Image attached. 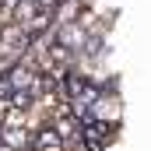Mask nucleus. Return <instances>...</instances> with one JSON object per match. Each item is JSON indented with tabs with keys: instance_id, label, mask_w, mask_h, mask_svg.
<instances>
[{
	"instance_id": "obj_8",
	"label": "nucleus",
	"mask_w": 151,
	"mask_h": 151,
	"mask_svg": "<svg viewBox=\"0 0 151 151\" xmlns=\"http://www.w3.org/2000/svg\"><path fill=\"white\" fill-rule=\"evenodd\" d=\"M7 106H11V102H7V95H4V91H0V113H4V109H7Z\"/></svg>"
},
{
	"instance_id": "obj_3",
	"label": "nucleus",
	"mask_w": 151,
	"mask_h": 151,
	"mask_svg": "<svg viewBox=\"0 0 151 151\" xmlns=\"http://www.w3.org/2000/svg\"><path fill=\"white\" fill-rule=\"evenodd\" d=\"M84 14V0H60L53 7V25H70Z\"/></svg>"
},
{
	"instance_id": "obj_1",
	"label": "nucleus",
	"mask_w": 151,
	"mask_h": 151,
	"mask_svg": "<svg viewBox=\"0 0 151 151\" xmlns=\"http://www.w3.org/2000/svg\"><path fill=\"white\" fill-rule=\"evenodd\" d=\"M119 113H123L119 95H116V91H106V88H102V95H99V99L91 102V109H88L91 119H102V123H109V127L119 123Z\"/></svg>"
},
{
	"instance_id": "obj_2",
	"label": "nucleus",
	"mask_w": 151,
	"mask_h": 151,
	"mask_svg": "<svg viewBox=\"0 0 151 151\" xmlns=\"http://www.w3.org/2000/svg\"><path fill=\"white\" fill-rule=\"evenodd\" d=\"M32 151H67V144H63V137L46 123V127H39L35 134H32Z\"/></svg>"
},
{
	"instance_id": "obj_4",
	"label": "nucleus",
	"mask_w": 151,
	"mask_h": 151,
	"mask_svg": "<svg viewBox=\"0 0 151 151\" xmlns=\"http://www.w3.org/2000/svg\"><path fill=\"white\" fill-rule=\"evenodd\" d=\"M0 141H4L11 151L32 148V130H28V127H0Z\"/></svg>"
},
{
	"instance_id": "obj_9",
	"label": "nucleus",
	"mask_w": 151,
	"mask_h": 151,
	"mask_svg": "<svg viewBox=\"0 0 151 151\" xmlns=\"http://www.w3.org/2000/svg\"><path fill=\"white\" fill-rule=\"evenodd\" d=\"M18 151H32V148H18Z\"/></svg>"
},
{
	"instance_id": "obj_6",
	"label": "nucleus",
	"mask_w": 151,
	"mask_h": 151,
	"mask_svg": "<svg viewBox=\"0 0 151 151\" xmlns=\"http://www.w3.org/2000/svg\"><path fill=\"white\" fill-rule=\"evenodd\" d=\"M21 0H0V11H7V14H14V7H18Z\"/></svg>"
},
{
	"instance_id": "obj_5",
	"label": "nucleus",
	"mask_w": 151,
	"mask_h": 151,
	"mask_svg": "<svg viewBox=\"0 0 151 151\" xmlns=\"http://www.w3.org/2000/svg\"><path fill=\"white\" fill-rule=\"evenodd\" d=\"M14 25H18V21H14ZM21 28H25L28 35H42V32H49V28H53V11H42V7H39L32 18L21 21Z\"/></svg>"
},
{
	"instance_id": "obj_7",
	"label": "nucleus",
	"mask_w": 151,
	"mask_h": 151,
	"mask_svg": "<svg viewBox=\"0 0 151 151\" xmlns=\"http://www.w3.org/2000/svg\"><path fill=\"white\" fill-rule=\"evenodd\" d=\"M39 7H42V11H53V7H56V4H60V0H35Z\"/></svg>"
}]
</instances>
